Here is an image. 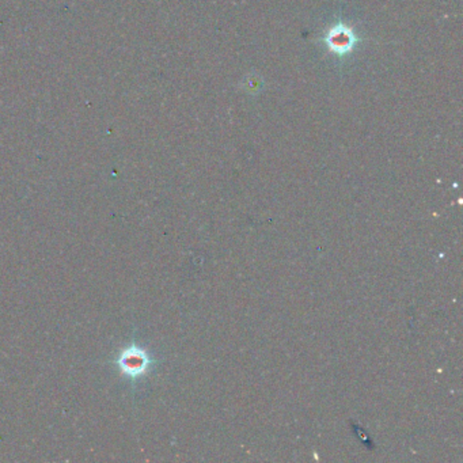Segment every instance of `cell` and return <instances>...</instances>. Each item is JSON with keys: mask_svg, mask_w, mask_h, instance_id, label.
<instances>
[{"mask_svg": "<svg viewBox=\"0 0 463 463\" xmlns=\"http://www.w3.org/2000/svg\"><path fill=\"white\" fill-rule=\"evenodd\" d=\"M327 41H329V45L333 49H336L339 52H346V51H348L352 47L353 35H352V33L349 30L340 26V28H337V30L332 31V34L329 35Z\"/></svg>", "mask_w": 463, "mask_h": 463, "instance_id": "obj_1", "label": "cell"}]
</instances>
